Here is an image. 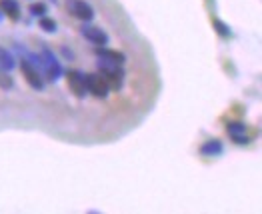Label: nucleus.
I'll return each instance as SVG.
<instances>
[{
    "label": "nucleus",
    "mask_w": 262,
    "mask_h": 214,
    "mask_svg": "<svg viewBox=\"0 0 262 214\" xmlns=\"http://www.w3.org/2000/svg\"><path fill=\"white\" fill-rule=\"evenodd\" d=\"M98 70H100L102 78L106 80L108 88L120 92V88L124 86V70H122V64H114V62H110V60L98 58Z\"/></svg>",
    "instance_id": "nucleus-1"
},
{
    "label": "nucleus",
    "mask_w": 262,
    "mask_h": 214,
    "mask_svg": "<svg viewBox=\"0 0 262 214\" xmlns=\"http://www.w3.org/2000/svg\"><path fill=\"white\" fill-rule=\"evenodd\" d=\"M42 62H44V76H46V80L58 82L60 76L64 74V68H62L60 60L56 58V54L48 46H42Z\"/></svg>",
    "instance_id": "nucleus-2"
},
{
    "label": "nucleus",
    "mask_w": 262,
    "mask_h": 214,
    "mask_svg": "<svg viewBox=\"0 0 262 214\" xmlns=\"http://www.w3.org/2000/svg\"><path fill=\"white\" fill-rule=\"evenodd\" d=\"M84 82H86V92H90L96 98H106L108 92H110V88H108L106 80L102 78V74H86Z\"/></svg>",
    "instance_id": "nucleus-3"
},
{
    "label": "nucleus",
    "mask_w": 262,
    "mask_h": 214,
    "mask_svg": "<svg viewBox=\"0 0 262 214\" xmlns=\"http://www.w3.org/2000/svg\"><path fill=\"white\" fill-rule=\"evenodd\" d=\"M20 70H22V74H24L26 82L30 84V88H34V90H44L42 72H40L36 66H32L26 58H22V60H20Z\"/></svg>",
    "instance_id": "nucleus-4"
},
{
    "label": "nucleus",
    "mask_w": 262,
    "mask_h": 214,
    "mask_svg": "<svg viewBox=\"0 0 262 214\" xmlns=\"http://www.w3.org/2000/svg\"><path fill=\"white\" fill-rule=\"evenodd\" d=\"M68 86L72 90V94H76V98H84L86 92V82H84V72L82 70H68Z\"/></svg>",
    "instance_id": "nucleus-5"
},
{
    "label": "nucleus",
    "mask_w": 262,
    "mask_h": 214,
    "mask_svg": "<svg viewBox=\"0 0 262 214\" xmlns=\"http://www.w3.org/2000/svg\"><path fill=\"white\" fill-rule=\"evenodd\" d=\"M68 8H70V12H72L76 18H80V20H84V22H88V20L94 18L92 6H90L88 2H84V0H70V2H68Z\"/></svg>",
    "instance_id": "nucleus-6"
},
{
    "label": "nucleus",
    "mask_w": 262,
    "mask_h": 214,
    "mask_svg": "<svg viewBox=\"0 0 262 214\" xmlns=\"http://www.w3.org/2000/svg\"><path fill=\"white\" fill-rule=\"evenodd\" d=\"M80 32H82V36H84L88 42H92V44H96V46H104V44L108 42V34H106L104 30L96 28V26L84 24V26L80 28Z\"/></svg>",
    "instance_id": "nucleus-7"
},
{
    "label": "nucleus",
    "mask_w": 262,
    "mask_h": 214,
    "mask_svg": "<svg viewBox=\"0 0 262 214\" xmlns=\"http://www.w3.org/2000/svg\"><path fill=\"white\" fill-rule=\"evenodd\" d=\"M96 56L98 58H104V60H110L114 64H124L126 62V56L118 50H110V48H104V46H96Z\"/></svg>",
    "instance_id": "nucleus-8"
},
{
    "label": "nucleus",
    "mask_w": 262,
    "mask_h": 214,
    "mask_svg": "<svg viewBox=\"0 0 262 214\" xmlns=\"http://www.w3.org/2000/svg\"><path fill=\"white\" fill-rule=\"evenodd\" d=\"M222 150H224V146H222V142L218 138L206 140L200 146V154H204V156H218V154H222Z\"/></svg>",
    "instance_id": "nucleus-9"
},
{
    "label": "nucleus",
    "mask_w": 262,
    "mask_h": 214,
    "mask_svg": "<svg viewBox=\"0 0 262 214\" xmlns=\"http://www.w3.org/2000/svg\"><path fill=\"white\" fill-rule=\"evenodd\" d=\"M0 10L4 14H8L12 20L20 18V4L16 0H0Z\"/></svg>",
    "instance_id": "nucleus-10"
},
{
    "label": "nucleus",
    "mask_w": 262,
    "mask_h": 214,
    "mask_svg": "<svg viewBox=\"0 0 262 214\" xmlns=\"http://www.w3.org/2000/svg\"><path fill=\"white\" fill-rule=\"evenodd\" d=\"M14 66H16L14 56H12L4 46H0V68H2V70H12Z\"/></svg>",
    "instance_id": "nucleus-11"
},
{
    "label": "nucleus",
    "mask_w": 262,
    "mask_h": 214,
    "mask_svg": "<svg viewBox=\"0 0 262 214\" xmlns=\"http://www.w3.org/2000/svg\"><path fill=\"white\" fill-rule=\"evenodd\" d=\"M28 12H30L32 16H36V18H40V16H46L48 6H46L44 2H32L30 8H28Z\"/></svg>",
    "instance_id": "nucleus-12"
},
{
    "label": "nucleus",
    "mask_w": 262,
    "mask_h": 214,
    "mask_svg": "<svg viewBox=\"0 0 262 214\" xmlns=\"http://www.w3.org/2000/svg\"><path fill=\"white\" fill-rule=\"evenodd\" d=\"M226 132H228L230 136H236V134H244V132H246V126H244L242 122L234 120V122H228V126H226Z\"/></svg>",
    "instance_id": "nucleus-13"
},
{
    "label": "nucleus",
    "mask_w": 262,
    "mask_h": 214,
    "mask_svg": "<svg viewBox=\"0 0 262 214\" xmlns=\"http://www.w3.org/2000/svg\"><path fill=\"white\" fill-rule=\"evenodd\" d=\"M212 24H214V28H216V32H218V34H220L222 38H230V36H232V32H230V28H228V26H226V24H224L222 20H218V18H214V20H212Z\"/></svg>",
    "instance_id": "nucleus-14"
},
{
    "label": "nucleus",
    "mask_w": 262,
    "mask_h": 214,
    "mask_svg": "<svg viewBox=\"0 0 262 214\" xmlns=\"http://www.w3.org/2000/svg\"><path fill=\"white\" fill-rule=\"evenodd\" d=\"M40 28L46 32H56V22L48 16H40Z\"/></svg>",
    "instance_id": "nucleus-15"
},
{
    "label": "nucleus",
    "mask_w": 262,
    "mask_h": 214,
    "mask_svg": "<svg viewBox=\"0 0 262 214\" xmlns=\"http://www.w3.org/2000/svg\"><path fill=\"white\" fill-rule=\"evenodd\" d=\"M12 84H14V80H12V76L10 74H0V88H12Z\"/></svg>",
    "instance_id": "nucleus-16"
},
{
    "label": "nucleus",
    "mask_w": 262,
    "mask_h": 214,
    "mask_svg": "<svg viewBox=\"0 0 262 214\" xmlns=\"http://www.w3.org/2000/svg\"><path fill=\"white\" fill-rule=\"evenodd\" d=\"M232 140H234L236 144H248V142H250V138H246L244 134H236V136H232Z\"/></svg>",
    "instance_id": "nucleus-17"
},
{
    "label": "nucleus",
    "mask_w": 262,
    "mask_h": 214,
    "mask_svg": "<svg viewBox=\"0 0 262 214\" xmlns=\"http://www.w3.org/2000/svg\"><path fill=\"white\" fill-rule=\"evenodd\" d=\"M62 52H64V56H66V58H70V60L74 58V54H72V52H70V50H68L66 46H62Z\"/></svg>",
    "instance_id": "nucleus-18"
},
{
    "label": "nucleus",
    "mask_w": 262,
    "mask_h": 214,
    "mask_svg": "<svg viewBox=\"0 0 262 214\" xmlns=\"http://www.w3.org/2000/svg\"><path fill=\"white\" fill-rule=\"evenodd\" d=\"M0 20H2V12H0Z\"/></svg>",
    "instance_id": "nucleus-19"
}]
</instances>
